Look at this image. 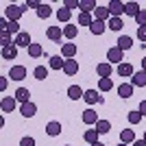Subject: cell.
I'll list each match as a JSON object with an SVG mask.
<instances>
[{"instance_id": "obj_5", "label": "cell", "mask_w": 146, "mask_h": 146, "mask_svg": "<svg viewBox=\"0 0 146 146\" xmlns=\"http://www.w3.org/2000/svg\"><path fill=\"white\" fill-rule=\"evenodd\" d=\"M81 120L85 122L87 127H96V122L100 120V118H98V113L94 109H92V107H87L85 111H83V116H81Z\"/></svg>"}, {"instance_id": "obj_49", "label": "cell", "mask_w": 146, "mask_h": 146, "mask_svg": "<svg viewBox=\"0 0 146 146\" xmlns=\"http://www.w3.org/2000/svg\"><path fill=\"white\" fill-rule=\"evenodd\" d=\"M131 146H146V142H144V140H135Z\"/></svg>"}, {"instance_id": "obj_3", "label": "cell", "mask_w": 146, "mask_h": 146, "mask_svg": "<svg viewBox=\"0 0 146 146\" xmlns=\"http://www.w3.org/2000/svg\"><path fill=\"white\" fill-rule=\"evenodd\" d=\"M107 9H109L111 18H120L122 13H124V2H120V0H111V2H107Z\"/></svg>"}, {"instance_id": "obj_46", "label": "cell", "mask_w": 146, "mask_h": 146, "mask_svg": "<svg viewBox=\"0 0 146 146\" xmlns=\"http://www.w3.org/2000/svg\"><path fill=\"white\" fill-rule=\"evenodd\" d=\"M137 111H140L142 116L146 118V100H140V105H137Z\"/></svg>"}, {"instance_id": "obj_50", "label": "cell", "mask_w": 146, "mask_h": 146, "mask_svg": "<svg viewBox=\"0 0 146 146\" xmlns=\"http://www.w3.org/2000/svg\"><path fill=\"white\" fill-rule=\"evenodd\" d=\"M142 70H144V72H146V57H144V59H142Z\"/></svg>"}, {"instance_id": "obj_9", "label": "cell", "mask_w": 146, "mask_h": 146, "mask_svg": "<svg viewBox=\"0 0 146 146\" xmlns=\"http://www.w3.org/2000/svg\"><path fill=\"white\" fill-rule=\"evenodd\" d=\"M9 79H11V81L26 79V66H11V70H9Z\"/></svg>"}, {"instance_id": "obj_53", "label": "cell", "mask_w": 146, "mask_h": 146, "mask_svg": "<svg viewBox=\"0 0 146 146\" xmlns=\"http://www.w3.org/2000/svg\"><path fill=\"white\" fill-rule=\"evenodd\" d=\"M118 146H129V144H122V142H120V144H118Z\"/></svg>"}, {"instance_id": "obj_7", "label": "cell", "mask_w": 146, "mask_h": 146, "mask_svg": "<svg viewBox=\"0 0 146 146\" xmlns=\"http://www.w3.org/2000/svg\"><path fill=\"white\" fill-rule=\"evenodd\" d=\"M13 44L18 46V48H26L29 50V46L33 44V39H31V35L26 33V31H22L20 35H15V39H13Z\"/></svg>"}, {"instance_id": "obj_2", "label": "cell", "mask_w": 146, "mask_h": 146, "mask_svg": "<svg viewBox=\"0 0 146 146\" xmlns=\"http://www.w3.org/2000/svg\"><path fill=\"white\" fill-rule=\"evenodd\" d=\"M107 61H109L111 66H113V63L120 66V63H124V52H122L118 46H111V48L107 50Z\"/></svg>"}, {"instance_id": "obj_28", "label": "cell", "mask_w": 146, "mask_h": 146, "mask_svg": "<svg viewBox=\"0 0 146 146\" xmlns=\"http://www.w3.org/2000/svg\"><path fill=\"white\" fill-rule=\"evenodd\" d=\"M26 52H29L31 59H37V57L44 55V48H42V44H35V42H33V44L29 46V50H26Z\"/></svg>"}, {"instance_id": "obj_15", "label": "cell", "mask_w": 146, "mask_h": 146, "mask_svg": "<svg viewBox=\"0 0 146 146\" xmlns=\"http://www.w3.org/2000/svg\"><path fill=\"white\" fill-rule=\"evenodd\" d=\"M116 46L124 52V50H131V46H133V37L131 35H120L118 37V42H116Z\"/></svg>"}, {"instance_id": "obj_43", "label": "cell", "mask_w": 146, "mask_h": 146, "mask_svg": "<svg viewBox=\"0 0 146 146\" xmlns=\"http://www.w3.org/2000/svg\"><path fill=\"white\" fill-rule=\"evenodd\" d=\"M63 7H66L68 11H72V9H79V0H63Z\"/></svg>"}, {"instance_id": "obj_35", "label": "cell", "mask_w": 146, "mask_h": 146, "mask_svg": "<svg viewBox=\"0 0 146 146\" xmlns=\"http://www.w3.org/2000/svg\"><path fill=\"white\" fill-rule=\"evenodd\" d=\"M33 76H35L37 81H44V79H48V68H46V66H37L35 70H33Z\"/></svg>"}, {"instance_id": "obj_25", "label": "cell", "mask_w": 146, "mask_h": 146, "mask_svg": "<svg viewBox=\"0 0 146 146\" xmlns=\"http://www.w3.org/2000/svg\"><path fill=\"white\" fill-rule=\"evenodd\" d=\"M46 133H48L50 137H57V135L61 133V122H57V120H50L48 124H46Z\"/></svg>"}, {"instance_id": "obj_45", "label": "cell", "mask_w": 146, "mask_h": 146, "mask_svg": "<svg viewBox=\"0 0 146 146\" xmlns=\"http://www.w3.org/2000/svg\"><path fill=\"white\" fill-rule=\"evenodd\" d=\"M137 39L146 42V26H137Z\"/></svg>"}, {"instance_id": "obj_10", "label": "cell", "mask_w": 146, "mask_h": 146, "mask_svg": "<svg viewBox=\"0 0 146 146\" xmlns=\"http://www.w3.org/2000/svg\"><path fill=\"white\" fill-rule=\"evenodd\" d=\"M83 100H85L87 105H96V103H103V96H100L96 90H85V94H83Z\"/></svg>"}, {"instance_id": "obj_41", "label": "cell", "mask_w": 146, "mask_h": 146, "mask_svg": "<svg viewBox=\"0 0 146 146\" xmlns=\"http://www.w3.org/2000/svg\"><path fill=\"white\" fill-rule=\"evenodd\" d=\"M135 22H137V26H146V9H142V11L135 15Z\"/></svg>"}, {"instance_id": "obj_21", "label": "cell", "mask_w": 146, "mask_h": 146, "mask_svg": "<svg viewBox=\"0 0 146 146\" xmlns=\"http://www.w3.org/2000/svg\"><path fill=\"white\" fill-rule=\"evenodd\" d=\"M131 83H133V87H146V72L144 70L135 72L133 76H131Z\"/></svg>"}, {"instance_id": "obj_38", "label": "cell", "mask_w": 146, "mask_h": 146, "mask_svg": "<svg viewBox=\"0 0 146 146\" xmlns=\"http://www.w3.org/2000/svg\"><path fill=\"white\" fill-rule=\"evenodd\" d=\"M111 90H113L111 79H98V92H111Z\"/></svg>"}, {"instance_id": "obj_52", "label": "cell", "mask_w": 146, "mask_h": 146, "mask_svg": "<svg viewBox=\"0 0 146 146\" xmlns=\"http://www.w3.org/2000/svg\"><path fill=\"white\" fill-rule=\"evenodd\" d=\"M142 140H144V142H146V131H144V137H142Z\"/></svg>"}, {"instance_id": "obj_31", "label": "cell", "mask_w": 146, "mask_h": 146, "mask_svg": "<svg viewBox=\"0 0 146 146\" xmlns=\"http://www.w3.org/2000/svg\"><path fill=\"white\" fill-rule=\"evenodd\" d=\"M142 9H140V2H124V13H127V15H137V13H140Z\"/></svg>"}, {"instance_id": "obj_17", "label": "cell", "mask_w": 146, "mask_h": 146, "mask_svg": "<svg viewBox=\"0 0 146 146\" xmlns=\"http://www.w3.org/2000/svg\"><path fill=\"white\" fill-rule=\"evenodd\" d=\"M20 113L24 118H33L37 113V105L35 103H24V105H20Z\"/></svg>"}, {"instance_id": "obj_26", "label": "cell", "mask_w": 146, "mask_h": 146, "mask_svg": "<svg viewBox=\"0 0 146 146\" xmlns=\"http://www.w3.org/2000/svg\"><path fill=\"white\" fill-rule=\"evenodd\" d=\"M120 142L122 144H133L135 142V131H131V129H124V131H120Z\"/></svg>"}, {"instance_id": "obj_11", "label": "cell", "mask_w": 146, "mask_h": 146, "mask_svg": "<svg viewBox=\"0 0 146 146\" xmlns=\"http://www.w3.org/2000/svg\"><path fill=\"white\" fill-rule=\"evenodd\" d=\"M76 52H79L76 44H63V46H61V57H63V59H74Z\"/></svg>"}, {"instance_id": "obj_34", "label": "cell", "mask_w": 146, "mask_h": 146, "mask_svg": "<svg viewBox=\"0 0 146 146\" xmlns=\"http://www.w3.org/2000/svg\"><path fill=\"white\" fill-rule=\"evenodd\" d=\"M142 118H144V116H142V113H140L137 109H135V111H129V113H127V120H129V124H131V127L140 124V122H142Z\"/></svg>"}, {"instance_id": "obj_47", "label": "cell", "mask_w": 146, "mask_h": 146, "mask_svg": "<svg viewBox=\"0 0 146 146\" xmlns=\"http://www.w3.org/2000/svg\"><path fill=\"white\" fill-rule=\"evenodd\" d=\"M9 29V20L7 18H0V31H7Z\"/></svg>"}, {"instance_id": "obj_19", "label": "cell", "mask_w": 146, "mask_h": 146, "mask_svg": "<svg viewBox=\"0 0 146 146\" xmlns=\"http://www.w3.org/2000/svg\"><path fill=\"white\" fill-rule=\"evenodd\" d=\"M83 94H85V90L79 87V85H70L68 87V98H70V100H81Z\"/></svg>"}, {"instance_id": "obj_23", "label": "cell", "mask_w": 146, "mask_h": 146, "mask_svg": "<svg viewBox=\"0 0 146 146\" xmlns=\"http://www.w3.org/2000/svg\"><path fill=\"white\" fill-rule=\"evenodd\" d=\"M76 35H79V24H72V22H70V24L63 26V37H66V39H74Z\"/></svg>"}, {"instance_id": "obj_18", "label": "cell", "mask_w": 146, "mask_h": 146, "mask_svg": "<svg viewBox=\"0 0 146 146\" xmlns=\"http://www.w3.org/2000/svg\"><path fill=\"white\" fill-rule=\"evenodd\" d=\"M63 72L68 76H74V74L79 72V61L76 59H66V66H63Z\"/></svg>"}, {"instance_id": "obj_29", "label": "cell", "mask_w": 146, "mask_h": 146, "mask_svg": "<svg viewBox=\"0 0 146 146\" xmlns=\"http://www.w3.org/2000/svg\"><path fill=\"white\" fill-rule=\"evenodd\" d=\"M18 57V46L13 44V46H9V48H2V59L5 61H13Z\"/></svg>"}, {"instance_id": "obj_14", "label": "cell", "mask_w": 146, "mask_h": 146, "mask_svg": "<svg viewBox=\"0 0 146 146\" xmlns=\"http://www.w3.org/2000/svg\"><path fill=\"white\" fill-rule=\"evenodd\" d=\"M111 15H109V9H107V5H98L96 9H94V20H100V22H107Z\"/></svg>"}, {"instance_id": "obj_30", "label": "cell", "mask_w": 146, "mask_h": 146, "mask_svg": "<svg viewBox=\"0 0 146 146\" xmlns=\"http://www.w3.org/2000/svg\"><path fill=\"white\" fill-rule=\"evenodd\" d=\"M48 66L52 68V70H63V66H66V59H63L61 55H52V57H50V63H48Z\"/></svg>"}, {"instance_id": "obj_24", "label": "cell", "mask_w": 146, "mask_h": 146, "mask_svg": "<svg viewBox=\"0 0 146 146\" xmlns=\"http://www.w3.org/2000/svg\"><path fill=\"white\" fill-rule=\"evenodd\" d=\"M98 137H100V133H98L96 129H87L85 133H83V140H85L90 146H92V144H96V142H100Z\"/></svg>"}, {"instance_id": "obj_37", "label": "cell", "mask_w": 146, "mask_h": 146, "mask_svg": "<svg viewBox=\"0 0 146 146\" xmlns=\"http://www.w3.org/2000/svg\"><path fill=\"white\" fill-rule=\"evenodd\" d=\"M0 46H2V48H9V46H13L11 33H7V31H0Z\"/></svg>"}, {"instance_id": "obj_36", "label": "cell", "mask_w": 146, "mask_h": 146, "mask_svg": "<svg viewBox=\"0 0 146 146\" xmlns=\"http://www.w3.org/2000/svg\"><path fill=\"white\" fill-rule=\"evenodd\" d=\"M94 129H96L100 135H103V133H109V131H111V122H109V120H98Z\"/></svg>"}, {"instance_id": "obj_13", "label": "cell", "mask_w": 146, "mask_h": 146, "mask_svg": "<svg viewBox=\"0 0 146 146\" xmlns=\"http://www.w3.org/2000/svg\"><path fill=\"white\" fill-rule=\"evenodd\" d=\"M61 35H63V26H48L46 31V37L50 42H61Z\"/></svg>"}, {"instance_id": "obj_32", "label": "cell", "mask_w": 146, "mask_h": 146, "mask_svg": "<svg viewBox=\"0 0 146 146\" xmlns=\"http://www.w3.org/2000/svg\"><path fill=\"white\" fill-rule=\"evenodd\" d=\"M107 29H109V31H116V33H118V31H122V29H124L122 18H109V20H107Z\"/></svg>"}, {"instance_id": "obj_4", "label": "cell", "mask_w": 146, "mask_h": 146, "mask_svg": "<svg viewBox=\"0 0 146 146\" xmlns=\"http://www.w3.org/2000/svg\"><path fill=\"white\" fill-rule=\"evenodd\" d=\"M96 74L100 79H111V74H113V66H111L109 61H103V63H98L96 66Z\"/></svg>"}, {"instance_id": "obj_44", "label": "cell", "mask_w": 146, "mask_h": 146, "mask_svg": "<svg viewBox=\"0 0 146 146\" xmlns=\"http://www.w3.org/2000/svg\"><path fill=\"white\" fill-rule=\"evenodd\" d=\"M20 146H35V140H33L31 135H24V137L20 140Z\"/></svg>"}, {"instance_id": "obj_20", "label": "cell", "mask_w": 146, "mask_h": 146, "mask_svg": "<svg viewBox=\"0 0 146 146\" xmlns=\"http://www.w3.org/2000/svg\"><path fill=\"white\" fill-rule=\"evenodd\" d=\"M105 31H107V22H100V20H94L90 26V33L92 35H103Z\"/></svg>"}, {"instance_id": "obj_8", "label": "cell", "mask_w": 146, "mask_h": 146, "mask_svg": "<svg viewBox=\"0 0 146 146\" xmlns=\"http://www.w3.org/2000/svg\"><path fill=\"white\" fill-rule=\"evenodd\" d=\"M116 92H118V96L120 98H131L133 96V92H135V87H133V83H120V85L116 87Z\"/></svg>"}, {"instance_id": "obj_48", "label": "cell", "mask_w": 146, "mask_h": 146, "mask_svg": "<svg viewBox=\"0 0 146 146\" xmlns=\"http://www.w3.org/2000/svg\"><path fill=\"white\" fill-rule=\"evenodd\" d=\"M7 90V76H0V92Z\"/></svg>"}, {"instance_id": "obj_16", "label": "cell", "mask_w": 146, "mask_h": 146, "mask_svg": "<svg viewBox=\"0 0 146 146\" xmlns=\"http://www.w3.org/2000/svg\"><path fill=\"white\" fill-rule=\"evenodd\" d=\"M13 96H15V100H18L20 105H24V103H31V92L26 90V87H18Z\"/></svg>"}, {"instance_id": "obj_6", "label": "cell", "mask_w": 146, "mask_h": 146, "mask_svg": "<svg viewBox=\"0 0 146 146\" xmlns=\"http://www.w3.org/2000/svg\"><path fill=\"white\" fill-rule=\"evenodd\" d=\"M15 105H18L15 96H5L0 100V111H2V113H11V111L15 109Z\"/></svg>"}, {"instance_id": "obj_33", "label": "cell", "mask_w": 146, "mask_h": 146, "mask_svg": "<svg viewBox=\"0 0 146 146\" xmlns=\"http://www.w3.org/2000/svg\"><path fill=\"white\" fill-rule=\"evenodd\" d=\"M50 15H52V9H50V5H44V2H42V7L37 9V18H39V20H48Z\"/></svg>"}, {"instance_id": "obj_12", "label": "cell", "mask_w": 146, "mask_h": 146, "mask_svg": "<svg viewBox=\"0 0 146 146\" xmlns=\"http://www.w3.org/2000/svg\"><path fill=\"white\" fill-rule=\"evenodd\" d=\"M133 74H135V70H133V66H131L129 61H124V63L118 66V76H122V79H131Z\"/></svg>"}, {"instance_id": "obj_22", "label": "cell", "mask_w": 146, "mask_h": 146, "mask_svg": "<svg viewBox=\"0 0 146 146\" xmlns=\"http://www.w3.org/2000/svg\"><path fill=\"white\" fill-rule=\"evenodd\" d=\"M96 0H79V9L81 13H94V9H96Z\"/></svg>"}, {"instance_id": "obj_51", "label": "cell", "mask_w": 146, "mask_h": 146, "mask_svg": "<svg viewBox=\"0 0 146 146\" xmlns=\"http://www.w3.org/2000/svg\"><path fill=\"white\" fill-rule=\"evenodd\" d=\"M92 146H105V144H103V142H96V144H92Z\"/></svg>"}, {"instance_id": "obj_1", "label": "cell", "mask_w": 146, "mask_h": 146, "mask_svg": "<svg viewBox=\"0 0 146 146\" xmlns=\"http://www.w3.org/2000/svg\"><path fill=\"white\" fill-rule=\"evenodd\" d=\"M22 13H24L22 5H9V7L5 9V18L9 20V22H20V18H22Z\"/></svg>"}, {"instance_id": "obj_27", "label": "cell", "mask_w": 146, "mask_h": 146, "mask_svg": "<svg viewBox=\"0 0 146 146\" xmlns=\"http://www.w3.org/2000/svg\"><path fill=\"white\" fill-rule=\"evenodd\" d=\"M57 20H59V24H70V20H72V11H68L66 7H61L59 11H57Z\"/></svg>"}, {"instance_id": "obj_39", "label": "cell", "mask_w": 146, "mask_h": 146, "mask_svg": "<svg viewBox=\"0 0 146 146\" xmlns=\"http://www.w3.org/2000/svg\"><path fill=\"white\" fill-rule=\"evenodd\" d=\"M94 15L92 13H79V26H92Z\"/></svg>"}, {"instance_id": "obj_40", "label": "cell", "mask_w": 146, "mask_h": 146, "mask_svg": "<svg viewBox=\"0 0 146 146\" xmlns=\"http://www.w3.org/2000/svg\"><path fill=\"white\" fill-rule=\"evenodd\" d=\"M39 7H42V2H39V0H26L24 5H22V9H24V11H26V9H35V11H37Z\"/></svg>"}, {"instance_id": "obj_54", "label": "cell", "mask_w": 146, "mask_h": 146, "mask_svg": "<svg viewBox=\"0 0 146 146\" xmlns=\"http://www.w3.org/2000/svg\"><path fill=\"white\" fill-rule=\"evenodd\" d=\"M66 146H70V144H66Z\"/></svg>"}, {"instance_id": "obj_42", "label": "cell", "mask_w": 146, "mask_h": 146, "mask_svg": "<svg viewBox=\"0 0 146 146\" xmlns=\"http://www.w3.org/2000/svg\"><path fill=\"white\" fill-rule=\"evenodd\" d=\"M7 33H15V35H20V33H22V31H20V22H9Z\"/></svg>"}]
</instances>
